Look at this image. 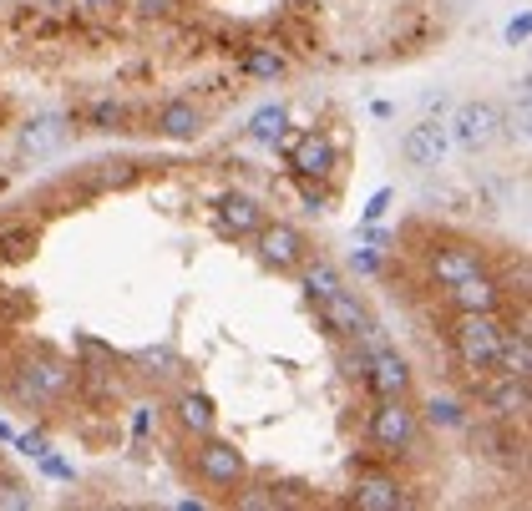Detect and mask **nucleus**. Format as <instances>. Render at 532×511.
<instances>
[{
  "label": "nucleus",
  "mask_w": 532,
  "mask_h": 511,
  "mask_svg": "<svg viewBox=\"0 0 532 511\" xmlns=\"http://www.w3.org/2000/svg\"><path fill=\"white\" fill-rule=\"evenodd\" d=\"M446 345L462 370H492L502 345V314H456L446 329Z\"/></svg>",
  "instance_id": "nucleus-1"
},
{
  "label": "nucleus",
  "mask_w": 532,
  "mask_h": 511,
  "mask_svg": "<svg viewBox=\"0 0 532 511\" xmlns=\"http://www.w3.org/2000/svg\"><path fill=\"white\" fill-rule=\"evenodd\" d=\"M76 390V365L56 360V355H41V360H21L16 365V380H11V395L31 410H46L56 405L61 395Z\"/></svg>",
  "instance_id": "nucleus-2"
},
{
  "label": "nucleus",
  "mask_w": 532,
  "mask_h": 511,
  "mask_svg": "<svg viewBox=\"0 0 532 511\" xmlns=\"http://www.w3.org/2000/svg\"><path fill=\"white\" fill-rule=\"evenodd\" d=\"M421 436V415L406 405V395H391V400H375L370 410V441L375 451H386V456H406Z\"/></svg>",
  "instance_id": "nucleus-3"
},
{
  "label": "nucleus",
  "mask_w": 532,
  "mask_h": 511,
  "mask_svg": "<svg viewBox=\"0 0 532 511\" xmlns=\"http://www.w3.org/2000/svg\"><path fill=\"white\" fill-rule=\"evenodd\" d=\"M193 471H198V481L213 486V491H234V486H244L249 461H244V451H234L228 441H203V446L193 451Z\"/></svg>",
  "instance_id": "nucleus-4"
},
{
  "label": "nucleus",
  "mask_w": 532,
  "mask_h": 511,
  "mask_svg": "<svg viewBox=\"0 0 532 511\" xmlns=\"http://www.w3.org/2000/svg\"><path fill=\"white\" fill-rule=\"evenodd\" d=\"M446 132H451V142L462 147V152H482V147H492L497 132H502V107H497V102H462Z\"/></svg>",
  "instance_id": "nucleus-5"
},
{
  "label": "nucleus",
  "mask_w": 532,
  "mask_h": 511,
  "mask_svg": "<svg viewBox=\"0 0 532 511\" xmlns=\"http://www.w3.org/2000/svg\"><path fill=\"white\" fill-rule=\"evenodd\" d=\"M462 431H472V446L487 456V461H502V466H522L527 461V436L517 431L512 420H482V425H462Z\"/></svg>",
  "instance_id": "nucleus-6"
},
{
  "label": "nucleus",
  "mask_w": 532,
  "mask_h": 511,
  "mask_svg": "<svg viewBox=\"0 0 532 511\" xmlns=\"http://www.w3.org/2000/svg\"><path fill=\"white\" fill-rule=\"evenodd\" d=\"M482 269H487L482 248H477V243H462V238L436 243V248H431V259H426V274H431L441 289L456 284V279H472V274H482Z\"/></svg>",
  "instance_id": "nucleus-7"
},
{
  "label": "nucleus",
  "mask_w": 532,
  "mask_h": 511,
  "mask_svg": "<svg viewBox=\"0 0 532 511\" xmlns=\"http://www.w3.org/2000/svg\"><path fill=\"white\" fill-rule=\"evenodd\" d=\"M502 299H507V289H502L487 269L472 274V279L446 284V304H451L456 314H502Z\"/></svg>",
  "instance_id": "nucleus-8"
},
{
  "label": "nucleus",
  "mask_w": 532,
  "mask_h": 511,
  "mask_svg": "<svg viewBox=\"0 0 532 511\" xmlns=\"http://www.w3.org/2000/svg\"><path fill=\"white\" fill-rule=\"evenodd\" d=\"M11 31H16L21 46H56V41L71 36V16H56V11L36 6V0H26V6L11 16Z\"/></svg>",
  "instance_id": "nucleus-9"
},
{
  "label": "nucleus",
  "mask_w": 532,
  "mask_h": 511,
  "mask_svg": "<svg viewBox=\"0 0 532 511\" xmlns=\"http://www.w3.org/2000/svg\"><path fill=\"white\" fill-rule=\"evenodd\" d=\"M350 506L355 511H401V506H411V496L386 471H360L355 486H350Z\"/></svg>",
  "instance_id": "nucleus-10"
},
{
  "label": "nucleus",
  "mask_w": 532,
  "mask_h": 511,
  "mask_svg": "<svg viewBox=\"0 0 532 511\" xmlns=\"http://www.w3.org/2000/svg\"><path fill=\"white\" fill-rule=\"evenodd\" d=\"M446 152H451V132H446L436 117L416 122V127L401 137V157H406L411 167H421V173H431V167H441V162H446Z\"/></svg>",
  "instance_id": "nucleus-11"
},
{
  "label": "nucleus",
  "mask_w": 532,
  "mask_h": 511,
  "mask_svg": "<svg viewBox=\"0 0 532 511\" xmlns=\"http://www.w3.org/2000/svg\"><path fill=\"white\" fill-rule=\"evenodd\" d=\"M482 405L492 410V420L522 425L527 410H532V390H527V380H517V375H492V380H482Z\"/></svg>",
  "instance_id": "nucleus-12"
},
{
  "label": "nucleus",
  "mask_w": 532,
  "mask_h": 511,
  "mask_svg": "<svg viewBox=\"0 0 532 511\" xmlns=\"http://www.w3.org/2000/svg\"><path fill=\"white\" fill-rule=\"evenodd\" d=\"M365 385H370L375 400H391V395H406L411 390V370H406V360L391 345H380V350L365 355Z\"/></svg>",
  "instance_id": "nucleus-13"
},
{
  "label": "nucleus",
  "mask_w": 532,
  "mask_h": 511,
  "mask_svg": "<svg viewBox=\"0 0 532 511\" xmlns=\"http://www.w3.org/2000/svg\"><path fill=\"white\" fill-rule=\"evenodd\" d=\"M315 309H320V319H325V329H330L335 339H360V334H365V324H370L365 304H360L350 289H335V294L315 299Z\"/></svg>",
  "instance_id": "nucleus-14"
},
{
  "label": "nucleus",
  "mask_w": 532,
  "mask_h": 511,
  "mask_svg": "<svg viewBox=\"0 0 532 511\" xmlns=\"http://www.w3.org/2000/svg\"><path fill=\"white\" fill-rule=\"evenodd\" d=\"M259 253H264V264H274V269H299L304 264V233L299 228H289V223H259Z\"/></svg>",
  "instance_id": "nucleus-15"
},
{
  "label": "nucleus",
  "mask_w": 532,
  "mask_h": 511,
  "mask_svg": "<svg viewBox=\"0 0 532 511\" xmlns=\"http://www.w3.org/2000/svg\"><path fill=\"white\" fill-rule=\"evenodd\" d=\"M284 152H289V167H294V178H310V183H320V178H330L335 173V147H330V137H294V142H284Z\"/></svg>",
  "instance_id": "nucleus-16"
},
{
  "label": "nucleus",
  "mask_w": 532,
  "mask_h": 511,
  "mask_svg": "<svg viewBox=\"0 0 532 511\" xmlns=\"http://www.w3.org/2000/svg\"><path fill=\"white\" fill-rule=\"evenodd\" d=\"M259 223H264L259 198H249V193H223L218 198V233L223 238H254Z\"/></svg>",
  "instance_id": "nucleus-17"
},
{
  "label": "nucleus",
  "mask_w": 532,
  "mask_h": 511,
  "mask_svg": "<svg viewBox=\"0 0 532 511\" xmlns=\"http://www.w3.org/2000/svg\"><path fill=\"white\" fill-rule=\"evenodd\" d=\"M497 375H517V380H532V339H527V319L517 324H502V345H497V360H492Z\"/></svg>",
  "instance_id": "nucleus-18"
},
{
  "label": "nucleus",
  "mask_w": 532,
  "mask_h": 511,
  "mask_svg": "<svg viewBox=\"0 0 532 511\" xmlns=\"http://www.w3.org/2000/svg\"><path fill=\"white\" fill-rule=\"evenodd\" d=\"M158 132L173 137V142H193V137L203 132V107H193V102H163Z\"/></svg>",
  "instance_id": "nucleus-19"
},
{
  "label": "nucleus",
  "mask_w": 532,
  "mask_h": 511,
  "mask_svg": "<svg viewBox=\"0 0 532 511\" xmlns=\"http://www.w3.org/2000/svg\"><path fill=\"white\" fill-rule=\"evenodd\" d=\"M178 420H183V431L193 436H213V425H218V410L203 390H183L178 395Z\"/></svg>",
  "instance_id": "nucleus-20"
},
{
  "label": "nucleus",
  "mask_w": 532,
  "mask_h": 511,
  "mask_svg": "<svg viewBox=\"0 0 532 511\" xmlns=\"http://www.w3.org/2000/svg\"><path fill=\"white\" fill-rule=\"evenodd\" d=\"M61 137H66V117H36L26 132H21V152H31V157H41V152H51V147H61Z\"/></svg>",
  "instance_id": "nucleus-21"
},
{
  "label": "nucleus",
  "mask_w": 532,
  "mask_h": 511,
  "mask_svg": "<svg viewBox=\"0 0 532 511\" xmlns=\"http://www.w3.org/2000/svg\"><path fill=\"white\" fill-rule=\"evenodd\" d=\"M239 71L254 76V81H279V76L289 71V61H284L274 46H249V51L239 56Z\"/></svg>",
  "instance_id": "nucleus-22"
},
{
  "label": "nucleus",
  "mask_w": 532,
  "mask_h": 511,
  "mask_svg": "<svg viewBox=\"0 0 532 511\" xmlns=\"http://www.w3.org/2000/svg\"><path fill=\"white\" fill-rule=\"evenodd\" d=\"M36 253V228L16 223V228H0V264H26Z\"/></svg>",
  "instance_id": "nucleus-23"
},
{
  "label": "nucleus",
  "mask_w": 532,
  "mask_h": 511,
  "mask_svg": "<svg viewBox=\"0 0 532 511\" xmlns=\"http://www.w3.org/2000/svg\"><path fill=\"white\" fill-rule=\"evenodd\" d=\"M82 122H87V132H122L127 107H122V102H112V97H97V102H87V107H82Z\"/></svg>",
  "instance_id": "nucleus-24"
},
{
  "label": "nucleus",
  "mask_w": 532,
  "mask_h": 511,
  "mask_svg": "<svg viewBox=\"0 0 532 511\" xmlns=\"http://www.w3.org/2000/svg\"><path fill=\"white\" fill-rule=\"evenodd\" d=\"M137 178H142V162H132V157H117V162H102V167H97V178H92V183L117 193V188H132Z\"/></svg>",
  "instance_id": "nucleus-25"
},
{
  "label": "nucleus",
  "mask_w": 532,
  "mask_h": 511,
  "mask_svg": "<svg viewBox=\"0 0 532 511\" xmlns=\"http://www.w3.org/2000/svg\"><path fill=\"white\" fill-rule=\"evenodd\" d=\"M299 269H304V289H310V299H325V294L345 289V284H340V269H335V264H325V259L299 264Z\"/></svg>",
  "instance_id": "nucleus-26"
},
{
  "label": "nucleus",
  "mask_w": 532,
  "mask_h": 511,
  "mask_svg": "<svg viewBox=\"0 0 532 511\" xmlns=\"http://www.w3.org/2000/svg\"><path fill=\"white\" fill-rule=\"evenodd\" d=\"M284 127H289V112H284V107H259V112L249 117V137H254V142H279Z\"/></svg>",
  "instance_id": "nucleus-27"
},
{
  "label": "nucleus",
  "mask_w": 532,
  "mask_h": 511,
  "mask_svg": "<svg viewBox=\"0 0 532 511\" xmlns=\"http://www.w3.org/2000/svg\"><path fill=\"white\" fill-rule=\"evenodd\" d=\"M426 420H431V425H446V431H462V425H467V405L441 395V400H431V405H426Z\"/></svg>",
  "instance_id": "nucleus-28"
},
{
  "label": "nucleus",
  "mask_w": 532,
  "mask_h": 511,
  "mask_svg": "<svg viewBox=\"0 0 532 511\" xmlns=\"http://www.w3.org/2000/svg\"><path fill=\"white\" fill-rule=\"evenodd\" d=\"M234 491H239V486H234ZM234 506H244V511H274V486H249V491L234 496Z\"/></svg>",
  "instance_id": "nucleus-29"
},
{
  "label": "nucleus",
  "mask_w": 532,
  "mask_h": 511,
  "mask_svg": "<svg viewBox=\"0 0 532 511\" xmlns=\"http://www.w3.org/2000/svg\"><path fill=\"white\" fill-rule=\"evenodd\" d=\"M299 203L304 213H330V188H315L310 178H299Z\"/></svg>",
  "instance_id": "nucleus-30"
},
{
  "label": "nucleus",
  "mask_w": 532,
  "mask_h": 511,
  "mask_svg": "<svg viewBox=\"0 0 532 511\" xmlns=\"http://www.w3.org/2000/svg\"><path fill=\"white\" fill-rule=\"evenodd\" d=\"M137 365H142L147 375H173V365H178V360H173V350H142V355H137Z\"/></svg>",
  "instance_id": "nucleus-31"
},
{
  "label": "nucleus",
  "mask_w": 532,
  "mask_h": 511,
  "mask_svg": "<svg viewBox=\"0 0 532 511\" xmlns=\"http://www.w3.org/2000/svg\"><path fill=\"white\" fill-rule=\"evenodd\" d=\"M132 11H137L142 21H168V16L178 11V0H132Z\"/></svg>",
  "instance_id": "nucleus-32"
},
{
  "label": "nucleus",
  "mask_w": 532,
  "mask_h": 511,
  "mask_svg": "<svg viewBox=\"0 0 532 511\" xmlns=\"http://www.w3.org/2000/svg\"><path fill=\"white\" fill-rule=\"evenodd\" d=\"M36 461H41V471H46V476H56V481H71V476H76V471H71L61 456H51V451H46V456H36Z\"/></svg>",
  "instance_id": "nucleus-33"
},
{
  "label": "nucleus",
  "mask_w": 532,
  "mask_h": 511,
  "mask_svg": "<svg viewBox=\"0 0 532 511\" xmlns=\"http://www.w3.org/2000/svg\"><path fill=\"white\" fill-rule=\"evenodd\" d=\"M386 208H391V188H380V193H375V198L365 203V223H375V218L386 213Z\"/></svg>",
  "instance_id": "nucleus-34"
},
{
  "label": "nucleus",
  "mask_w": 532,
  "mask_h": 511,
  "mask_svg": "<svg viewBox=\"0 0 532 511\" xmlns=\"http://www.w3.org/2000/svg\"><path fill=\"white\" fill-rule=\"evenodd\" d=\"M527 36H532V16H527V11H522V16H517V21H512V26H507V41H512V46H522V41H527Z\"/></svg>",
  "instance_id": "nucleus-35"
},
{
  "label": "nucleus",
  "mask_w": 532,
  "mask_h": 511,
  "mask_svg": "<svg viewBox=\"0 0 532 511\" xmlns=\"http://www.w3.org/2000/svg\"><path fill=\"white\" fill-rule=\"evenodd\" d=\"M11 441H16L26 456H46V451H51V446H46V436H31V431H26V436H11Z\"/></svg>",
  "instance_id": "nucleus-36"
},
{
  "label": "nucleus",
  "mask_w": 532,
  "mask_h": 511,
  "mask_svg": "<svg viewBox=\"0 0 532 511\" xmlns=\"http://www.w3.org/2000/svg\"><path fill=\"white\" fill-rule=\"evenodd\" d=\"M0 506H31V496L21 486H11V481H0Z\"/></svg>",
  "instance_id": "nucleus-37"
},
{
  "label": "nucleus",
  "mask_w": 532,
  "mask_h": 511,
  "mask_svg": "<svg viewBox=\"0 0 532 511\" xmlns=\"http://www.w3.org/2000/svg\"><path fill=\"white\" fill-rule=\"evenodd\" d=\"M82 6H87L92 16H112V11L122 6V0H82Z\"/></svg>",
  "instance_id": "nucleus-38"
},
{
  "label": "nucleus",
  "mask_w": 532,
  "mask_h": 511,
  "mask_svg": "<svg viewBox=\"0 0 532 511\" xmlns=\"http://www.w3.org/2000/svg\"><path fill=\"white\" fill-rule=\"evenodd\" d=\"M355 269L360 274H380V259H375V253H355Z\"/></svg>",
  "instance_id": "nucleus-39"
},
{
  "label": "nucleus",
  "mask_w": 532,
  "mask_h": 511,
  "mask_svg": "<svg viewBox=\"0 0 532 511\" xmlns=\"http://www.w3.org/2000/svg\"><path fill=\"white\" fill-rule=\"evenodd\" d=\"M0 441H11V425L6 420H0Z\"/></svg>",
  "instance_id": "nucleus-40"
},
{
  "label": "nucleus",
  "mask_w": 532,
  "mask_h": 511,
  "mask_svg": "<svg viewBox=\"0 0 532 511\" xmlns=\"http://www.w3.org/2000/svg\"><path fill=\"white\" fill-rule=\"evenodd\" d=\"M451 6H456V0H451Z\"/></svg>",
  "instance_id": "nucleus-41"
}]
</instances>
